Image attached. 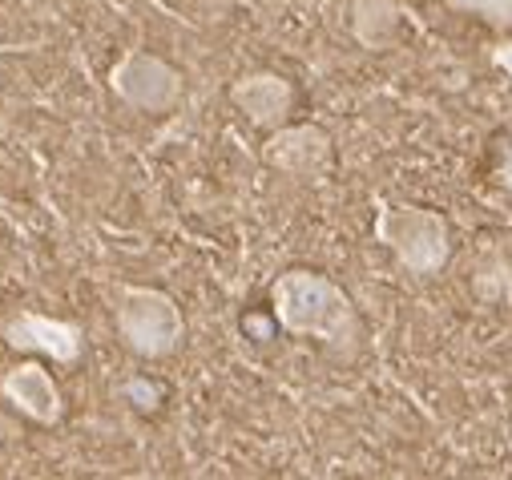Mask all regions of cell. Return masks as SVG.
<instances>
[{"label": "cell", "mask_w": 512, "mask_h": 480, "mask_svg": "<svg viewBox=\"0 0 512 480\" xmlns=\"http://www.w3.org/2000/svg\"><path fill=\"white\" fill-rule=\"evenodd\" d=\"M271 311L287 335L315 339L339 355L355 351V343L363 335L351 295L335 279L307 271V267H291L271 283Z\"/></svg>", "instance_id": "6da1fadb"}, {"label": "cell", "mask_w": 512, "mask_h": 480, "mask_svg": "<svg viewBox=\"0 0 512 480\" xmlns=\"http://www.w3.org/2000/svg\"><path fill=\"white\" fill-rule=\"evenodd\" d=\"M371 234L416 279H436L452 259V222L432 206L379 202Z\"/></svg>", "instance_id": "7a4b0ae2"}, {"label": "cell", "mask_w": 512, "mask_h": 480, "mask_svg": "<svg viewBox=\"0 0 512 480\" xmlns=\"http://www.w3.org/2000/svg\"><path fill=\"white\" fill-rule=\"evenodd\" d=\"M113 327L117 339L142 359H170L186 339V319L178 299L162 287H142V283H117Z\"/></svg>", "instance_id": "3957f363"}, {"label": "cell", "mask_w": 512, "mask_h": 480, "mask_svg": "<svg viewBox=\"0 0 512 480\" xmlns=\"http://www.w3.org/2000/svg\"><path fill=\"white\" fill-rule=\"evenodd\" d=\"M109 93L138 113H170L186 97L182 73L146 49H125L109 69Z\"/></svg>", "instance_id": "277c9868"}, {"label": "cell", "mask_w": 512, "mask_h": 480, "mask_svg": "<svg viewBox=\"0 0 512 480\" xmlns=\"http://www.w3.org/2000/svg\"><path fill=\"white\" fill-rule=\"evenodd\" d=\"M263 162L271 170H279L283 178H291V182L319 186L331 174L335 146H331V138H327L323 126H311V122H303V126H279L263 142Z\"/></svg>", "instance_id": "5b68a950"}, {"label": "cell", "mask_w": 512, "mask_h": 480, "mask_svg": "<svg viewBox=\"0 0 512 480\" xmlns=\"http://www.w3.org/2000/svg\"><path fill=\"white\" fill-rule=\"evenodd\" d=\"M0 339L21 355H45L53 364H77L85 355V327L45 311H17L0 323Z\"/></svg>", "instance_id": "8992f818"}, {"label": "cell", "mask_w": 512, "mask_h": 480, "mask_svg": "<svg viewBox=\"0 0 512 480\" xmlns=\"http://www.w3.org/2000/svg\"><path fill=\"white\" fill-rule=\"evenodd\" d=\"M0 396L13 412H21L25 420L53 428L65 420V396L61 384L53 380V372L41 364V359H21L5 376H0Z\"/></svg>", "instance_id": "52a82bcc"}, {"label": "cell", "mask_w": 512, "mask_h": 480, "mask_svg": "<svg viewBox=\"0 0 512 480\" xmlns=\"http://www.w3.org/2000/svg\"><path fill=\"white\" fill-rule=\"evenodd\" d=\"M230 101L250 126H259V130L271 134V130L287 126V117L295 109V85L283 73H271V69L242 73L230 85Z\"/></svg>", "instance_id": "ba28073f"}, {"label": "cell", "mask_w": 512, "mask_h": 480, "mask_svg": "<svg viewBox=\"0 0 512 480\" xmlns=\"http://www.w3.org/2000/svg\"><path fill=\"white\" fill-rule=\"evenodd\" d=\"M400 29V9L392 0H355L351 5V33L363 49H388Z\"/></svg>", "instance_id": "9c48e42d"}, {"label": "cell", "mask_w": 512, "mask_h": 480, "mask_svg": "<svg viewBox=\"0 0 512 480\" xmlns=\"http://www.w3.org/2000/svg\"><path fill=\"white\" fill-rule=\"evenodd\" d=\"M452 13L476 17L496 33H512V0H444Z\"/></svg>", "instance_id": "30bf717a"}, {"label": "cell", "mask_w": 512, "mask_h": 480, "mask_svg": "<svg viewBox=\"0 0 512 480\" xmlns=\"http://www.w3.org/2000/svg\"><path fill=\"white\" fill-rule=\"evenodd\" d=\"M125 400H130L138 412H154L162 404V388L150 384V380H130L125 384Z\"/></svg>", "instance_id": "8fae6325"}, {"label": "cell", "mask_w": 512, "mask_h": 480, "mask_svg": "<svg viewBox=\"0 0 512 480\" xmlns=\"http://www.w3.org/2000/svg\"><path fill=\"white\" fill-rule=\"evenodd\" d=\"M488 61H492L508 81H512V41H496V45L488 49Z\"/></svg>", "instance_id": "7c38bea8"}, {"label": "cell", "mask_w": 512, "mask_h": 480, "mask_svg": "<svg viewBox=\"0 0 512 480\" xmlns=\"http://www.w3.org/2000/svg\"><path fill=\"white\" fill-rule=\"evenodd\" d=\"M496 182H500V190L512 194V150H504V158L496 162Z\"/></svg>", "instance_id": "4fadbf2b"}]
</instances>
